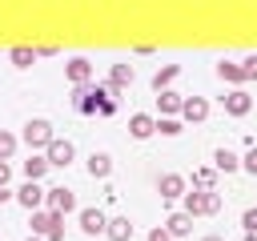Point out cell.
Wrapping results in <instances>:
<instances>
[{
  "label": "cell",
  "instance_id": "cell-24",
  "mask_svg": "<svg viewBox=\"0 0 257 241\" xmlns=\"http://www.w3.org/2000/svg\"><path fill=\"white\" fill-rule=\"evenodd\" d=\"M157 133L177 137V133H181V120H177V116H157Z\"/></svg>",
  "mask_w": 257,
  "mask_h": 241
},
{
  "label": "cell",
  "instance_id": "cell-13",
  "mask_svg": "<svg viewBox=\"0 0 257 241\" xmlns=\"http://www.w3.org/2000/svg\"><path fill=\"white\" fill-rule=\"evenodd\" d=\"M217 76H221L225 84H237V88L249 84V80H245V68H241L237 60H217Z\"/></svg>",
  "mask_w": 257,
  "mask_h": 241
},
{
  "label": "cell",
  "instance_id": "cell-9",
  "mask_svg": "<svg viewBox=\"0 0 257 241\" xmlns=\"http://www.w3.org/2000/svg\"><path fill=\"white\" fill-rule=\"evenodd\" d=\"M44 205H48V209H60V213H76V193H72V189H64V185H52Z\"/></svg>",
  "mask_w": 257,
  "mask_h": 241
},
{
  "label": "cell",
  "instance_id": "cell-27",
  "mask_svg": "<svg viewBox=\"0 0 257 241\" xmlns=\"http://www.w3.org/2000/svg\"><path fill=\"white\" fill-rule=\"evenodd\" d=\"M241 169H245V173H253V177H257V145H253V149H249V153H245V157H241Z\"/></svg>",
  "mask_w": 257,
  "mask_h": 241
},
{
  "label": "cell",
  "instance_id": "cell-11",
  "mask_svg": "<svg viewBox=\"0 0 257 241\" xmlns=\"http://www.w3.org/2000/svg\"><path fill=\"white\" fill-rule=\"evenodd\" d=\"M181 116H185V120H193V125L209 120V100H205V96H185V104H181Z\"/></svg>",
  "mask_w": 257,
  "mask_h": 241
},
{
  "label": "cell",
  "instance_id": "cell-15",
  "mask_svg": "<svg viewBox=\"0 0 257 241\" xmlns=\"http://www.w3.org/2000/svg\"><path fill=\"white\" fill-rule=\"evenodd\" d=\"M48 169H52V165H48V157H44V153H32V157H28L24 165H20V173H24V181H40V177H44Z\"/></svg>",
  "mask_w": 257,
  "mask_h": 241
},
{
  "label": "cell",
  "instance_id": "cell-4",
  "mask_svg": "<svg viewBox=\"0 0 257 241\" xmlns=\"http://www.w3.org/2000/svg\"><path fill=\"white\" fill-rule=\"evenodd\" d=\"M16 201L32 213V209H44V201H48V189H40V181H24L20 189H16Z\"/></svg>",
  "mask_w": 257,
  "mask_h": 241
},
{
  "label": "cell",
  "instance_id": "cell-20",
  "mask_svg": "<svg viewBox=\"0 0 257 241\" xmlns=\"http://www.w3.org/2000/svg\"><path fill=\"white\" fill-rule=\"evenodd\" d=\"M213 169H217V173H233V169H241V157H237L233 149H217V153H213Z\"/></svg>",
  "mask_w": 257,
  "mask_h": 241
},
{
  "label": "cell",
  "instance_id": "cell-22",
  "mask_svg": "<svg viewBox=\"0 0 257 241\" xmlns=\"http://www.w3.org/2000/svg\"><path fill=\"white\" fill-rule=\"evenodd\" d=\"M177 76H181V64H165V68H157V76H153V88L161 92V88H169Z\"/></svg>",
  "mask_w": 257,
  "mask_h": 241
},
{
  "label": "cell",
  "instance_id": "cell-34",
  "mask_svg": "<svg viewBox=\"0 0 257 241\" xmlns=\"http://www.w3.org/2000/svg\"><path fill=\"white\" fill-rule=\"evenodd\" d=\"M28 241H44V237H36V233H32V237H28Z\"/></svg>",
  "mask_w": 257,
  "mask_h": 241
},
{
  "label": "cell",
  "instance_id": "cell-18",
  "mask_svg": "<svg viewBox=\"0 0 257 241\" xmlns=\"http://www.w3.org/2000/svg\"><path fill=\"white\" fill-rule=\"evenodd\" d=\"M124 84H133V64H112V72H108V92H120Z\"/></svg>",
  "mask_w": 257,
  "mask_h": 241
},
{
  "label": "cell",
  "instance_id": "cell-33",
  "mask_svg": "<svg viewBox=\"0 0 257 241\" xmlns=\"http://www.w3.org/2000/svg\"><path fill=\"white\" fill-rule=\"evenodd\" d=\"M245 241H257V233H245Z\"/></svg>",
  "mask_w": 257,
  "mask_h": 241
},
{
  "label": "cell",
  "instance_id": "cell-31",
  "mask_svg": "<svg viewBox=\"0 0 257 241\" xmlns=\"http://www.w3.org/2000/svg\"><path fill=\"white\" fill-rule=\"evenodd\" d=\"M12 197H16V193H12L8 185H0V205H4V201H12Z\"/></svg>",
  "mask_w": 257,
  "mask_h": 241
},
{
  "label": "cell",
  "instance_id": "cell-1",
  "mask_svg": "<svg viewBox=\"0 0 257 241\" xmlns=\"http://www.w3.org/2000/svg\"><path fill=\"white\" fill-rule=\"evenodd\" d=\"M64 217L68 213H60V209H32V233L36 237H44V241H64Z\"/></svg>",
  "mask_w": 257,
  "mask_h": 241
},
{
  "label": "cell",
  "instance_id": "cell-25",
  "mask_svg": "<svg viewBox=\"0 0 257 241\" xmlns=\"http://www.w3.org/2000/svg\"><path fill=\"white\" fill-rule=\"evenodd\" d=\"M213 181H217V169H201L193 177V185H201V189H213Z\"/></svg>",
  "mask_w": 257,
  "mask_h": 241
},
{
  "label": "cell",
  "instance_id": "cell-14",
  "mask_svg": "<svg viewBox=\"0 0 257 241\" xmlns=\"http://www.w3.org/2000/svg\"><path fill=\"white\" fill-rule=\"evenodd\" d=\"M181 104H185L181 92H173V88H161V92H157V108H161V116H177Z\"/></svg>",
  "mask_w": 257,
  "mask_h": 241
},
{
  "label": "cell",
  "instance_id": "cell-8",
  "mask_svg": "<svg viewBox=\"0 0 257 241\" xmlns=\"http://www.w3.org/2000/svg\"><path fill=\"white\" fill-rule=\"evenodd\" d=\"M157 133V116H149V112H133L128 116V137L133 141H149Z\"/></svg>",
  "mask_w": 257,
  "mask_h": 241
},
{
  "label": "cell",
  "instance_id": "cell-10",
  "mask_svg": "<svg viewBox=\"0 0 257 241\" xmlns=\"http://www.w3.org/2000/svg\"><path fill=\"white\" fill-rule=\"evenodd\" d=\"M249 108H253V96L245 92V84H241V88H233V92L225 96V112H229V116H245Z\"/></svg>",
  "mask_w": 257,
  "mask_h": 241
},
{
  "label": "cell",
  "instance_id": "cell-23",
  "mask_svg": "<svg viewBox=\"0 0 257 241\" xmlns=\"http://www.w3.org/2000/svg\"><path fill=\"white\" fill-rule=\"evenodd\" d=\"M16 149H20V137H16V133H8V129H0V161H8Z\"/></svg>",
  "mask_w": 257,
  "mask_h": 241
},
{
  "label": "cell",
  "instance_id": "cell-32",
  "mask_svg": "<svg viewBox=\"0 0 257 241\" xmlns=\"http://www.w3.org/2000/svg\"><path fill=\"white\" fill-rule=\"evenodd\" d=\"M201 241H225V237H217V233H209V237H201Z\"/></svg>",
  "mask_w": 257,
  "mask_h": 241
},
{
  "label": "cell",
  "instance_id": "cell-3",
  "mask_svg": "<svg viewBox=\"0 0 257 241\" xmlns=\"http://www.w3.org/2000/svg\"><path fill=\"white\" fill-rule=\"evenodd\" d=\"M52 141H56V137H52V125H48L44 116H32V120L24 125V133H20V145H28L32 153H44Z\"/></svg>",
  "mask_w": 257,
  "mask_h": 241
},
{
  "label": "cell",
  "instance_id": "cell-26",
  "mask_svg": "<svg viewBox=\"0 0 257 241\" xmlns=\"http://www.w3.org/2000/svg\"><path fill=\"white\" fill-rule=\"evenodd\" d=\"M241 229H245V233H257V205L241 213Z\"/></svg>",
  "mask_w": 257,
  "mask_h": 241
},
{
  "label": "cell",
  "instance_id": "cell-6",
  "mask_svg": "<svg viewBox=\"0 0 257 241\" xmlns=\"http://www.w3.org/2000/svg\"><path fill=\"white\" fill-rule=\"evenodd\" d=\"M44 157H48V165L52 169H64V165H72V157H76V149H72V141H52L48 149H44Z\"/></svg>",
  "mask_w": 257,
  "mask_h": 241
},
{
  "label": "cell",
  "instance_id": "cell-29",
  "mask_svg": "<svg viewBox=\"0 0 257 241\" xmlns=\"http://www.w3.org/2000/svg\"><path fill=\"white\" fill-rule=\"evenodd\" d=\"M149 241H173V233L165 225H157V229H149Z\"/></svg>",
  "mask_w": 257,
  "mask_h": 241
},
{
  "label": "cell",
  "instance_id": "cell-12",
  "mask_svg": "<svg viewBox=\"0 0 257 241\" xmlns=\"http://www.w3.org/2000/svg\"><path fill=\"white\" fill-rule=\"evenodd\" d=\"M64 76H68L72 84H88V80H92V64H88L84 56H72V60L64 64Z\"/></svg>",
  "mask_w": 257,
  "mask_h": 241
},
{
  "label": "cell",
  "instance_id": "cell-17",
  "mask_svg": "<svg viewBox=\"0 0 257 241\" xmlns=\"http://www.w3.org/2000/svg\"><path fill=\"white\" fill-rule=\"evenodd\" d=\"M104 237H108V241H133V221H128V217H108Z\"/></svg>",
  "mask_w": 257,
  "mask_h": 241
},
{
  "label": "cell",
  "instance_id": "cell-19",
  "mask_svg": "<svg viewBox=\"0 0 257 241\" xmlns=\"http://www.w3.org/2000/svg\"><path fill=\"white\" fill-rule=\"evenodd\" d=\"M165 229L173 233V237H189V229H193V213H169V221H165Z\"/></svg>",
  "mask_w": 257,
  "mask_h": 241
},
{
  "label": "cell",
  "instance_id": "cell-5",
  "mask_svg": "<svg viewBox=\"0 0 257 241\" xmlns=\"http://www.w3.org/2000/svg\"><path fill=\"white\" fill-rule=\"evenodd\" d=\"M76 221H80V233H88V237H100L108 229V217L100 209H76Z\"/></svg>",
  "mask_w": 257,
  "mask_h": 241
},
{
  "label": "cell",
  "instance_id": "cell-21",
  "mask_svg": "<svg viewBox=\"0 0 257 241\" xmlns=\"http://www.w3.org/2000/svg\"><path fill=\"white\" fill-rule=\"evenodd\" d=\"M36 56H40L36 48H20V44H16V48H8V60H12L16 68H32V64H36Z\"/></svg>",
  "mask_w": 257,
  "mask_h": 241
},
{
  "label": "cell",
  "instance_id": "cell-16",
  "mask_svg": "<svg viewBox=\"0 0 257 241\" xmlns=\"http://www.w3.org/2000/svg\"><path fill=\"white\" fill-rule=\"evenodd\" d=\"M84 169H88V177H96V181H104V177L112 173V157H108V153H92V157L84 161Z\"/></svg>",
  "mask_w": 257,
  "mask_h": 241
},
{
  "label": "cell",
  "instance_id": "cell-2",
  "mask_svg": "<svg viewBox=\"0 0 257 241\" xmlns=\"http://www.w3.org/2000/svg\"><path fill=\"white\" fill-rule=\"evenodd\" d=\"M181 209L193 213V217H213V213H221V197L213 189H189L181 197Z\"/></svg>",
  "mask_w": 257,
  "mask_h": 241
},
{
  "label": "cell",
  "instance_id": "cell-30",
  "mask_svg": "<svg viewBox=\"0 0 257 241\" xmlns=\"http://www.w3.org/2000/svg\"><path fill=\"white\" fill-rule=\"evenodd\" d=\"M8 181H12V165H8V161H0V185H8Z\"/></svg>",
  "mask_w": 257,
  "mask_h": 241
},
{
  "label": "cell",
  "instance_id": "cell-7",
  "mask_svg": "<svg viewBox=\"0 0 257 241\" xmlns=\"http://www.w3.org/2000/svg\"><path fill=\"white\" fill-rule=\"evenodd\" d=\"M157 189H161V201H177V197H185V193H189V185H185V177H181V173H161Z\"/></svg>",
  "mask_w": 257,
  "mask_h": 241
},
{
  "label": "cell",
  "instance_id": "cell-28",
  "mask_svg": "<svg viewBox=\"0 0 257 241\" xmlns=\"http://www.w3.org/2000/svg\"><path fill=\"white\" fill-rule=\"evenodd\" d=\"M241 68H245V80H257V52H253V56H245V60H241Z\"/></svg>",
  "mask_w": 257,
  "mask_h": 241
}]
</instances>
